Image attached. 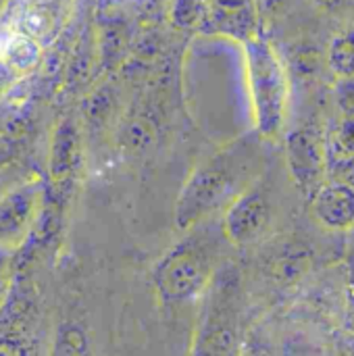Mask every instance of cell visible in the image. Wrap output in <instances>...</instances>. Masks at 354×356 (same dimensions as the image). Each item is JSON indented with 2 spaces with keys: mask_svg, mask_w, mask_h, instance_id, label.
<instances>
[{
  "mask_svg": "<svg viewBox=\"0 0 354 356\" xmlns=\"http://www.w3.org/2000/svg\"><path fill=\"white\" fill-rule=\"evenodd\" d=\"M75 0H10L8 31L23 33L42 48L52 46L71 19Z\"/></svg>",
  "mask_w": 354,
  "mask_h": 356,
  "instance_id": "6",
  "label": "cell"
},
{
  "mask_svg": "<svg viewBox=\"0 0 354 356\" xmlns=\"http://www.w3.org/2000/svg\"><path fill=\"white\" fill-rule=\"evenodd\" d=\"M42 52L44 48L38 42L17 31H8L0 42V58L8 67H13L21 77L40 67Z\"/></svg>",
  "mask_w": 354,
  "mask_h": 356,
  "instance_id": "13",
  "label": "cell"
},
{
  "mask_svg": "<svg viewBox=\"0 0 354 356\" xmlns=\"http://www.w3.org/2000/svg\"><path fill=\"white\" fill-rule=\"evenodd\" d=\"M334 98L340 117H354V79H336Z\"/></svg>",
  "mask_w": 354,
  "mask_h": 356,
  "instance_id": "18",
  "label": "cell"
},
{
  "mask_svg": "<svg viewBox=\"0 0 354 356\" xmlns=\"http://www.w3.org/2000/svg\"><path fill=\"white\" fill-rule=\"evenodd\" d=\"M81 161V142L79 131L71 119H65L54 134L52 154H50V175L56 184L69 181L79 169Z\"/></svg>",
  "mask_w": 354,
  "mask_h": 356,
  "instance_id": "12",
  "label": "cell"
},
{
  "mask_svg": "<svg viewBox=\"0 0 354 356\" xmlns=\"http://www.w3.org/2000/svg\"><path fill=\"white\" fill-rule=\"evenodd\" d=\"M351 315H353V319H354V294H353V298H351Z\"/></svg>",
  "mask_w": 354,
  "mask_h": 356,
  "instance_id": "22",
  "label": "cell"
},
{
  "mask_svg": "<svg viewBox=\"0 0 354 356\" xmlns=\"http://www.w3.org/2000/svg\"><path fill=\"white\" fill-rule=\"evenodd\" d=\"M40 200L42 188L38 184L21 186L0 198V246H10L27 234Z\"/></svg>",
  "mask_w": 354,
  "mask_h": 356,
  "instance_id": "9",
  "label": "cell"
},
{
  "mask_svg": "<svg viewBox=\"0 0 354 356\" xmlns=\"http://www.w3.org/2000/svg\"><path fill=\"white\" fill-rule=\"evenodd\" d=\"M19 77H21V75L0 58V92H4V90H8L10 86H15V83L19 81Z\"/></svg>",
  "mask_w": 354,
  "mask_h": 356,
  "instance_id": "19",
  "label": "cell"
},
{
  "mask_svg": "<svg viewBox=\"0 0 354 356\" xmlns=\"http://www.w3.org/2000/svg\"><path fill=\"white\" fill-rule=\"evenodd\" d=\"M209 223V221H207ZM202 223L173 244L152 269V286L156 298L167 309H179L202 300L215 273L223 265L219 261L221 225L217 232Z\"/></svg>",
  "mask_w": 354,
  "mask_h": 356,
  "instance_id": "2",
  "label": "cell"
},
{
  "mask_svg": "<svg viewBox=\"0 0 354 356\" xmlns=\"http://www.w3.org/2000/svg\"><path fill=\"white\" fill-rule=\"evenodd\" d=\"M275 217L271 192L259 179L240 194L221 215V229L232 246H250L265 238Z\"/></svg>",
  "mask_w": 354,
  "mask_h": 356,
  "instance_id": "5",
  "label": "cell"
},
{
  "mask_svg": "<svg viewBox=\"0 0 354 356\" xmlns=\"http://www.w3.org/2000/svg\"><path fill=\"white\" fill-rule=\"evenodd\" d=\"M315 219L332 232H348L354 227V186L344 181H325L311 198Z\"/></svg>",
  "mask_w": 354,
  "mask_h": 356,
  "instance_id": "10",
  "label": "cell"
},
{
  "mask_svg": "<svg viewBox=\"0 0 354 356\" xmlns=\"http://www.w3.org/2000/svg\"><path fill=\"white\" fill-rule=\"evenodd\" d=\"M313 2L323 6L325 10H340L346 4V0H313Z\"/></svg>",
  "mask_w": 354,
  "mask_h": 356,
  "instance_id": "21",
  "label": "cell"
},
{
  "mask_svg": "<svg viewBox=\"0 0 354 356\" xmlns=\"http://www.w3.org/2000/svg\"><path fill=\"white\" fill-rule=\"evenodd\" d=\"M286 167L296 188L311 200L325 184V138L303 127L286 138Z\"/></svg>",
  "mask_w": 354,
  "mask_h": 356,
  "instance_id": "7",
  "label": "cell"
},
{
  "mask_svg": "<svg viewBox=\"0 0 354 356\" xmlns=\"http://www.w3.org/2000/svg\"><path fill=\"white\" fill-rule=\"evenodd\" d=\"M202 29L246 44L257 38V0H207Z\"/></svg>",
  "mask_w": 354,
  "mask_h": 356,
  "instance_id": "8",
  "label": "cell"
},
{
  "mask_svg": "<svg viewBox=\"0 0 354 356\" xmlns=\"http://www.w3.org/2000/svg\"><path fill=\"white\" fill-rule=\"evenodd\" d=\"M328 65L338 79H354V25L332 38L328 46Z\"/></svg>",
  "mask_w": 354,
  "mask_h": 356,
  "instance_id": "15",
  "label": "cell"
},
{
  "mask_svg": "<svg viewBox=\"0 0 354 356\" xmlns=\"http://www.w3.org/2000/svg\"><path fill=\"white\" fill-rule=\"evenodd\" d=\"M267 159L259 140L242 138L207 156L192 169L175 202V227L190 232L225 209L255 186L265 171Z\"/></svg>",
  "mask_w": 354,
  "mask_h": 356,
  "instance_id": "1",
  "label": "cell"
},
{
  "mask_svg": "<svg viewBox=\"0 0 354 356\" xmlns=\"http://www.w3.org/2000/svg\"><path fill=\"white\" fill-rule=\"evenodd\" d=\"M246 294L234 263H223L207 288L192 334L190 356H240L244 346Z\"/></svg>",
  "mask_w": 354,
  "mask_h": 356,
  "instance_id": "3",
  "label": "cell"
},
{
  "mask_svg": "<svg viewBox=\"0 0 354 356\" xmlns=\"http://www.w3.org/2000/svg\"><path fill=\"white\" fill-rule=\"evenodd\" d=\"M284 356H328L325 350L311 338L303 336V334H296L292 338H288L284 342Z\"/></svg>",
  "mask_w": 354,
  "mask_h": 356,
  "instance_id": "17",
  "label": "cell"
},
{
  "mask_svg": "<svg viewBox=\"0 0 354 356\" xmlns=\"http://www.w3.org/2000/svg\"><path fill=\"white\" fill-rule=\"evenodd\" d=\"M50 356H94L86 327L77 321H63L56 327Z\"/></svg>",
  "mask_w": 354,
  "mask_h": 356,
  "instance_id": "14",
  "label": "cell"
},
{
  "mask_svg": "<svg viewBox=\"0 0 354 356\" xmlns=\"http://www.w3.org/2000/svg\"><path fill=\"white\" fill-rule=\"evenodd\" d=\"M242 46L255 129L259 138L275 140L284 131L290 102V81L286 65L280 58L277 50L259 35Z\"/></svg>",
  "mask_w": 354,
  "mask_h": 356,
  "instance_id": "4",
  "label": "cell"
},
{
  "mask_svg": "<svg viewBox=\"0 0 354 356\" xmlns=\"http://www.w3.org/2000/svg\"><path fill=\"white\" fill-rule=\"evenodd\" d=\"M169 21L177 29H202L207 21V0H169Z\"/></svg>",
  "mask_w": 354,
  "mask_h": 356,
  "instance_id": "16",
  "label": "cell"
},
{
  "mask_svg": "<svg viewBox=\"0 0 354 356\" xmlns=\"http://www.w3.org/2000/svg\"><path fill=\"white\" fill-rule=\"evenodd\" d=\"M328 177L354 186V117H340L325 136Z\"/></svg>",
  "mask_w": 354,
  "mask_h": 356,
  "instance_id": "11",
  "label": "cell"
},
{
  "mask_svg": "<svg viewBox=\"0 0 354 356\" xmlns=\"http://www.w3.org/2000/svg\"><path fill=\"white\" fill-rule=\"evenodd\" d=\"M336 346L340 356H354V334H342Z\"/></svg>",
  "mask_w": 354,
  "mask_h": 356,
  "instance_id": "20",
  "label": "cell"
}]
</instances>
